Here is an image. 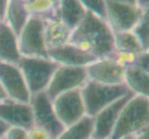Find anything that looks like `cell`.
<instances>
[{"instance_id":"cell-1","label":"cell","mask_w":149,"mask_h":139,"mask_svg":"<svg viewBox=\"0 0 149 139\" xmlns=\"http://www.w3.org/2000/svg\"><path fill=\"white\" fill-rule=\"evenodd\" d=\"M70 43L98 59L109 57L115 51L114 33L107 20L87 11L72 30Z\"/></svg>"},{"instance_id":"cell-10","label":"cell","mask_w":149,"mask_h":139,"mask_svg":"<svg viewBox=\"0 0 149 139\" xmlns=\"http://www.w3.org/2000/svg\"><path fill=\"white\" fill-rule=\"evenodd\" d=\"M0 85L7 98L29 103L31 93L17 64L0 62Z\"/></svg>"},{"instance_id":"cell-23","label":"cell","mask_w":149,"mask_h":139,"mask_svg":"<svg viewBox=\"0 0 149 139\" xmlns=\"http://www.w3.org/2000/svg\"><path fill=\"white\" fill-rule=\"evenodd\" d=\"M132 33L136 35L143 48L148 51L149 49V10L146 11L141 20L133 28Z\"/></svg>"},{"instance_id":"cell-28","label":"cell","mask_w":149,"mask_h":139,"mask_svg":"<svg viewBox=\"0 0 149 139\" xmlns=\"http://www.w3.org/2000/svg\"><path fill=\"white\" fill-rule=\"evenodd\" d=\"M148 60H149V54L148 51H143L142 53L138 54L136 57L134 65L139 67L143 71L149 73V66H148Z\"/></svg>"},{"instance_id":"cell-24","label":"cell","mask_w":149,"mask_h":139,"mask_svg":"<svg viewBox=\"0 0 149 139\" xmlns=\"http://www.w3.org/2000/svg\"><path fill=\"white\" fill-rule=\"evenodd\" d=\"M87 11L94 13L96 16L106 20L105 0H79Z\"/></svg>"},{"instance_id":"cell-2","label":"cell","mask_w":149,"mask_h":139,"mask_svg":"<svg viewBox=\"0 0 149 139\" xmlns=\"http://www.w3.org/2000/svg\"><path fill=\"white\" fill-rule=\"evenodd\" d=\"M149 124V98L133 95L121 109L109 139H123L136 135Z\"/></svg>"},{"instance_id":"cell-6","label":"cell","mask_w":149,"mask_h":139,"mask_svg":"<svg viewBox=\"0 0 149 139\" xmlns=\"http://www.w3.org/2000/svg\"><path fill=\"white\" fill-rule=\"evenodd\" d=\"M29 103L33 111V125L47 132L51 139H56L65 127L56 117L52 100L47 93L44 91L33 95Z\"/></svg>"},{"instance_id":"cell-29","label":"cell","mask_w":149,"mask_h":139,"mask_svg":"<svg viewBox=\"0 0 149 139\" xmlns=\"http://www.w3.org/2000/svg\"><path fill=\"white\" fill-rule=\"evenodd\" d=\"M9 0H0V20H4Z\"/></svg>"},{"instance_id":"cell-8","label":"cell","mask_w":149,"mask_h":139,"mask_svg":"<svg viewBox=\"0 0 149 139\" xmlns=\"http://www.w3.org/2000/svg\"><path fill=\"white\" fill-rule=\"evenodd\" d=\"M88 80L86 67H70L59 65L54 73L45 89L48 97L53 100L56 96L75 89H81Z\"/></svg>"},{"instance_id":"cell-33","label":"cell","mask_w":149,"mask_h":139,"mask_svg":"<svg viewBox=\"0 0 149 139\" xmlns=\"http://www.w3.org/2000/svg\"><path fill=\"white\" fill-rule=\"evenodd\" d=\"M118 3L121 4H128V5H137V0H112Z\"/></svg>"},{"instance_id":"cell-20","label":"cell","mask_w":149,"mask_h":139,"mask_svg":"<svg viewBox=\"0 0 149 139\" xmlns=\"http://www.w3.org/2000/svg\"><path fill=\"white\" fill-rule=\"evenodd\" d=\"M94 128V118L84 116L74 124L65 127L56 139H91Z\"/></svg>"},{"instance_id":"cell-30","label":"cell","mask_w":149,"mask_h":139,"mask_svg":"<svg viewBox=\"0 0 149 139\" xmlns=\"http://www.w3.org/2000/svg\"><path fill=\"white\" fill-rule=\"evenodd\" d=\"M133 139H149V128H146L133 136Z\"/></svg>"},{"instance_id":"cell-4","label":"cell","mask_w":149,"mask_h":139,"mask_svg":"<svg viewBox=\"0 0 149 139\" xmlns=\"http://www.w3.org/2000/svg\"><path fill=\"white\" fill-rule=\"evenodd\" d=\"M31 96L44 92L59 66L48 58L22 57L18 62Z\"/></svg>"},{"instance_id":"cell-13","label":"cell","mask_w":149,"mask_h":139,"mask_svg":"<svg viewBox=\"0 0 149 139\" xmlns=\"http://www.w3.org/2000/svg\"><path fill=\"white\" fill-rule=\"evenodd\" d=\"M0 119L9 127H19L29 130L33 126V111L30 103L8 98L0 100Z\"/></svg>"},{"instance_id":"cell-38","label":"cell","mask_w":149,"mask_h":139,"mask_svg":"<svg viewBox=\"0 0 149 139\" xmlns=\"http://www.w3.org/2000/svg\"><path fill=\"white\" fill-rule=\"evenodd\" d=\"M91 139H93V138H91Z\"/></svg>"},{"instance_id":"cell-25","label":"cell","mask_w":149,"mask_h":139,"mask_svg":"<svg viewBox=\"0 0 149 139\" xmlns=\"http://www.w3.org/2000/svg\"><path fill=\"white\" fill-rule=\"evenodd\" d=\"M137 55L135 54H132V53H126V52H120V51H114L109 57L107 58H110L113 59L117 64H119L120 66L125 68V67L134 64L135 59H136Z\"/></svg>"},{"instance_id":"cell-14","label":"cell","mask_w":149,"mask_h":139,"mask_svg":"<svg viewBox=\"0 0 149 139\" xmlns=\"http://www.w3.org/2000/svg\"><path fill=\"white\" fill-rule=\"evenodd\" d=\"M47 57L61 66L86 67L97 59L70 43L47 50Z\"/></svg>"},{"instance_id":"cell-22","label":"cell","mask_w":149,"mask_h":139,"mask_svg":"<svg viewBox=\"0 0 149 139\" xmlns=\"http://www.w3.org/2000/svg\"><path fill=\"white\" fill-rule=\"evenodd\" d=\"M25 8L30 16H38L43 19L58 17L56 8L51 0H31L25 3Z\"/></svg>"},{"instance_id":"cell-3","label":"cell","mask_w":149,"mask_h":139,"mask_svg":"<svg viewBox=\"0 0 149 139\" xmlns=\"http://www.w3.org/2000/svg\"><path fill=\"white\" fill-rule=\"evenodd\" d=\"M129 92V89L124 84L106 85L87 80L81 88L86 116L94 118L100 110Z\"/></svg>"},{"instance_id":"cell-5","label":"cell","mask_w":149,"mask_h":139,"mask_svg":"<svg viewBox=\"0 0 149 139\" xmlns=\"http://www.w3.org/2000/svg\"><path fill=\"white\" fill-rule=\"evenodd\" d=\"M45 19L30 16L18 35L19 50L22 57L48 58L44 37Z\"/></svg>"},{"instance_id":"cell-9","label":"cell","mask_w":149,"mask_h":139,"mask_svg":"<svg viewBox=\"0 0 149 139\" xmlns=\"http://www.w3.org/2000/svg\"><path fill=\"white\" fill-rule=\"evenodd\" d=\"M52 104L56 117L64 127L72 125L86 116L81 89L63 93L52 100Z\"/></svg>"},{"instance_id":"cell-34","label":"cell","mask_w":149,"mask_h":139,"mask_svg":"<svg viewBox=\"0 0 149 139\" xmlns=\"http://www.w3.org/2000/svg\"><path fill=\"white\" fill-rule=\"evenodd\" d=\"M5 98H7V96H6V95H5V93H4V91L2 89L1 85H0V100H3Z\"/></svg>"},{"instance_id":"cell-35","label":"cell","mask_w":149,"mask_h":139,"mask_svg":"<svg viewBox=\"0 0 149 139\" xmlns=\"http://www.w3.org/2000/svg\"><path fill=\"white\" fill-rule=\"evenodd\" d=\"M51 1H52V3L56 6V8H58V4L60 2V0H51Z\"/></svg>"},{"instance_id":"cell-19","label":"cell","mask_w":149,"mask_h":139,"mask_svg":"<svg viewBox=\"0 0 149 139\" xmlns=\"http://www.w3.org/2000/svg\"><path fill=\"white\" fill-rule=\"evenodd\" d=\"M29 17L30 15L25 8L24 2L22 0H9L4 22L12 29L17 36L27 22Z\"/></svg>"},{"instance_id":"cell-27","label":"cell","mask_w":149,"mask_h":139,"mask_svg":"<svg viewBox=\"0 0 149 139\" xmlns=\"http://www.w3.org/2000/svg\"><path fill=\"white\" fill-rule=\"evenodd\" d=\"M28 139H51V137L44 129L33 125L28 130Z\"/></svg>"},{"instance_id":"cell-16","label":"cell","mask_w":149,"mask_h":139,"mask_svg":"<svg viewBox=\"0 0 149 139\" xmlns=\"http://www.w3.org/2000/svg\"><path fill=\"white\" fill-rule=\"evenodd\" d=\"M71 32L58 17L45 19L44 37L47 50L70 43Z\"/></svg>"},{"instance_id":"cell-11","label":"cell","mask_w":149,"mask_h":139,"mask_svg":"<svg viewBox=\"0 0 149 139\" xmlns=\"http://www.w3.org/2000/svg\"><path fill=\"white\" fill-rule=\"evenodd\" d=\"M88 80L106 85L124 84V68L110 58L98 59L86 66Z\"/></svg>"},{"instance_id":"cell-18","label":"cell","mask_w":149,"mask_h":139,"mask_svg":"<svg viewBox=\"0 0 149 139\" xmlns=\"http://www.w3.org/2000/svg\"><path fill=\"white\" fill-rule=\"evenodd\" d=\"M56 12L58 19L72 31L84 18L87 10L79 0H60Z\"/></svg>"},{"instance_id":"cell-36","label":"cell","mask_w":149,"mask_h":139,"mask_svg":"<svg viewBox=\"0 0 149 139\" xmlns=\"http://www.w3.org/2000/svg\"><path fill=\"white\" fill-rule=\"evenodd\" d=\"M22 2H24V3H27V2H29V1H31V0H22Z\"/></svg>"},{"instance_id":"cell-37","label":"cell","mask_w":149,"mask_h":139,"mask_svg":"<svg viewBox=\"0 0 149 139\" xmlns=\"http://www.w3.org/2000/svg\"><path fill=\"white\" fill-rule=\"evenodd\" d=\"M0 22H1V20H0Z\"/></svg>"},{"instance_id":"cell-21","label":"cell","mask_w":149,"mask_h":139,"mask_svg":"<svg viewBox=\"0 0 149 139\" xmlns=\"http://www.w3.org/2000/svg\"><path fill=\"white\" fill-rule=\"evenodd\" d=\"M114 48L115 51L126 52L138 55L143 51H146L138 40L132 31L114 33Z\"/></svg>"},{"instance_id":"cell-7","label":"cell","mask_w":149,"mask_h":139,"mask_svg":"<svg viewBox=\"0 0 149 139\" xmlns=\"http://www.w3.org/2000/svg\"><path fill=\"white\" fill-rule=\"evenodd\" d=\"M105 3L106 20L113 33L132 31L147 11L138 5L121 4L112 0H105Z\"/></svg>"},{"instance_id":"cell-31","label":"cell","mask_w":149,"mask_h":139,"mask_svg":"<svg viewBox=\"0 0 149 139\" xmlns=\"http://www.w3.org/2000/svg\"><path fill=\"white\" fill-rule=\"evenodd\" d=\"M9 129V126L7 124L6 122H3L0 119V139H3L5 135H6L7 131Z\"/></svg>"},{"instance_id":"cell-26","label":"cell","mask_w":149,"mask_h":139,"mask_svg":"<svg viewBox=\"0 0 149 139\" xmlns=\"http://www.w3.org/2000/svg\"><path fill=\"white\" fill-rule=\"evenodd\" d=\"M3 139H28V130L19 127H9Z\"/></svg>"},{"instance_id":"cell-17","label":"cell","mask_w":149,"mask_h":139,"mask_svg":"<svg viewBox=\"0 0 149 139\" xmlns=\"http://www.w3.org/2000/svg\"><path fill=\"white\" fill-rule=\"evenodd\" d=\"M123 83L133 95L149 97V73L134 64L124 68Z\"/></svg>"},{"instance_id":"cell-32","label":"cell","mask_w":149,"mask_h":139,"mask_svg":"<svg viewBox=\"0 0 149 139\" xmlns=\"http://www.w3.org/2000/svg\"><path fill=\"white\" fill-rule=\"evenodd\" d=\"M137 5L145 10L149 8V0H137Z\"/></svg>"},{"instance_id":"cell-12","label":"cell","mask_w":149,"mask_h":139,"mask_svg":"<svg viewBox=\"0 0 149 139\" xmlns=\"http://www.w3.org/2000/svg\"><path fill=\"white\" fill-rule=\"evenodd\" d=\"M132 96V93L129 92L97 113L94 117V128L92 138L109 139L110 137L121 109Z\"/></svg>"},{"instance_id":"cell-15","label":"cell","mask_w":149,"mask_h":139,"mask_svg":"<svg viewBox=\"0 0 149 139\" xmlns=\"http://www.w3.org/2000/svg\"><path fill=\"white\" fill-rule=\"evenodd\" d=\"M22 55L19 50L18 36L8 25L0 22V62L18 64Z\"/></svg>"}]
</instances>
